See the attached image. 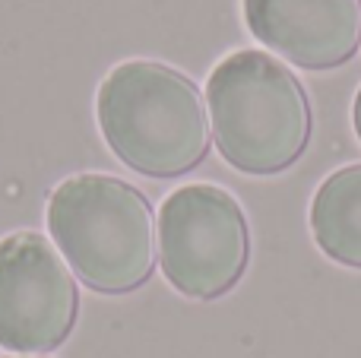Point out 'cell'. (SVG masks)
<instances>
[{"label": "cell", "instance_id": "2", "mask_svg": "<svg viewBox=\"0 0 361 358\" xmlns=\"http://www.w3.org/2000/svg\"><path fill=\"white\" fill-rule=\"evenodd\" d=\"M48 228L67 266L95 292L124 295L156 270L149 200L114 175H73L48 200Z\"/></svg>", "mask_w": 361, "mask_h": 358}, {"label": "cell", "instance_id": "7", "mask_svg": "<svg viewBox=\"0 0 361 358\" xmlns=\"http://www.w3.org/2000/svg\"><path fill=\"white\" fill-rule=\"evenodd\" d=\"M311 232L330 260L361 270V165L333 171L317 187Z\"/></svg>", "mask_w": 361, "mask_h": 358}, {"label": "cell", "instance_id": "1", "mask_svg": "<svg viewBox=\"0 0 361 358\" xmlns=\"http://www.w3.org/2000/svg\"><path fill=\"white\" fill-rule=\"evenodd\" d=\"M95 118L114 156L146 178L187 175L212 143L200 89L156 61H124L108 70L95 95Z\"/></svg>", "mask_w": 361, "mask_h": 358}, {"label": "cell", "instance_id": "3", "mask_svg": "<svg viewBox=\"0 0 361 358\" xmlns=\"http://www.w3.org/2000/svg\"><path fill=\"white\" fill-rule=\"evenodd\" d=\"M216 146L244 175H276L298 162L311 140V101L298 76L263 51H235L206 86Z\"/></svg>", "mask_w": 361, "mask_h": 358}, {"label": "cell", "instance_id": "6", "mask_svg": "<svg viewBox=\"0 0 361 358\" xmlns=\"http://www.w3.org/2000/svg\"><path fill=\"white\" fill-rule=\"evenodd\" d=\"M257 42L305 70L345 63L361 44V0H244Z\"/></svg>", "mask_w": 361, "mask_h": 358}, {"label": "cell", "instance_id": "4", "mask_svg": "<svg viewBox=\"0 0 361 358\" xmlns=\"http://www.w3.org/2000/svg\"><path fill=\"white\" fill-rule=\"evenodd\" d=\"M250 257L244 209L216 184H187L159 209V264L187 298L209 302L241 279Z\"/></svg>", "mask_w": 361, "mask_h": 358}, {"label": "cell", "instance_id": "5", "mask_svg": "<svg viewBox=\"0 0 361 358\" xmlns=\"http://www.w3.org/2000/svg\"><path fill=\"white\" fill-rule=\"evenodd\" d=\"M80 311L73 270L38 232L0 241V346L42 355L70 336Z\"/></svg>", "mask_w": 361, "mask_h": 358}, {"label": "cell", "instance_id": "8", "mask_svg": "<svg viewBox=\"0 0 361 358\" xmlns=\"http://www.w3.org/2000/svg\"><path fill=\"white\" fill-rule=\"evenodd\" d=\"M352 127H355V133H358V140H361V89H358L355 101H352Z\"/></svg>", "mask_w": 361, "mask_h": 358}, {"label": "cell", "instance_id": "9", "mask_svg": "<svg viewBox=\"0 0 361 358\" xmlns=\"http://www.w3.org/2000/svg\"><path fill=\"white\" fill-rule=\"evenodd\" d=\"M6 358H42V355H6Z\"/></svg>", "mask_w": 361, "mask_h": 358}]
</instances>
